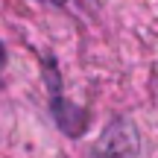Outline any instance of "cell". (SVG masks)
Here are the masks:
<instances>
[{"label":"cell","mask_w":158,"mask_h":158,"mask_svg":"<svg viewBox=\"0 0 158 158\" xmlns=\"http://www.w3.org/2000/svg\"><path fill=\"white\" fill-rule=\"evenodd\" d=\"M91 158H138V132L129 117H114L91 149Z\"/></svg>","instance_id":"cell-1"},{"label":"cell","mask_w":158,"mask_h":158,"mask_svg":"<svg viewBox=\"0 0 158 158\" xmlns=\"http://www.w3.org/2000/svg\"><path fill=\"white\" fill-rule=\"evenodd\" d=\"M38 3H44V6H64L68 0H38Z\"/></svg>","instance_id":"cell-3"},{"label":"cell","mask_w":158,"mask_h":158,"mask_svg":"<svg viewBox=\"0 0 158 158\" xmlns=\"http://www.w3.org/2000/svg\"><path fill=\"white\" fill-rule=\"evenodd\" d=\"M44 73H47V82H50V97H53V114H56L59 126H62L68 135H76L82 132V111H76L73 106H68V100L62 97V85H59V70H53V62L47 59L44 62Z\"/></svg>","instance_id":"cell-2"},{"label":"cell","mask_w":158,"mask_h":158,"mask_svg":"<svg viewBox=\"0 0 158 158\" xmlns=\"http://www.w3.org/2000/svg\"><path fill=\"white\" fill-rule=\"evenodd\" d=\"M0 64H3V47H0Z\"/></svg>","instance_id":"cell-4"}]
</instances>
